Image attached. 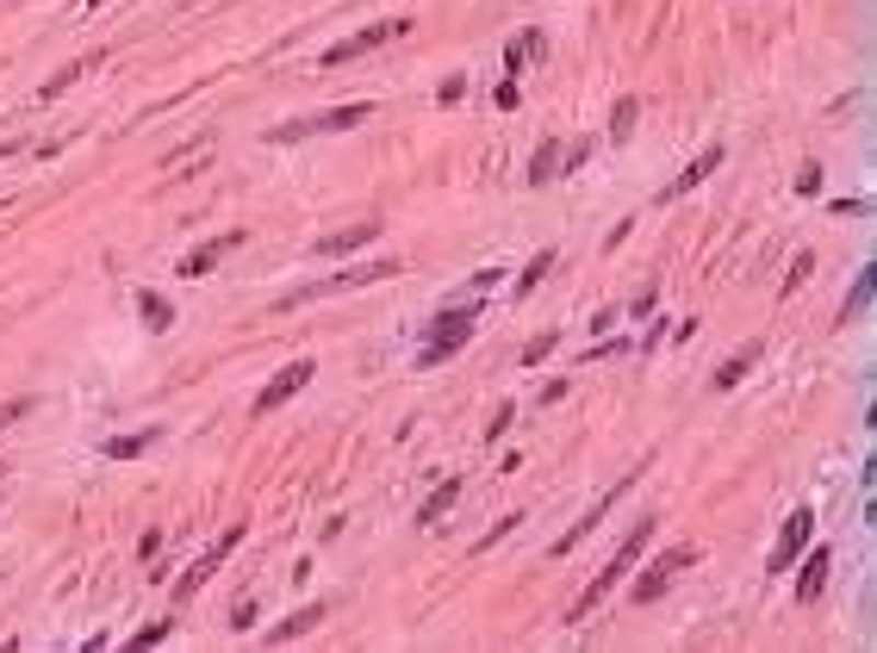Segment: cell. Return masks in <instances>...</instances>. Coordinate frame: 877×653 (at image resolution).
<instances>
[{"label":"cell","instance_id":"obj_7","mask_svg":"<svg viewBox=\"0 0 877 653\" xmlns=\"http://www.w3.org/2000/svg\"><path fill=\"white\" fill-rule=\"evenodd\" d=\"M386 274H399V262H367V268H343V274H330L324 287H299L293 299H281V306H306V299H330V293H349V287H374V280H386Z\"/></svg>","mask_w":877,"mask_h":653},{"label":"cell","instance_id":"obj_13","mask_svg":"<svg viewBox=\"0 0 877 653\" xmlns=\"http://www.w3.org/2000/svg\"><path fill=\"white\" fill-rule=\"evenodd\" d=\"M380 237V225L367 218V225H355V231H330V237H318L311 243V255H349V250H362V243H374Z\"/></svg>","mask_w":877,"mask_h":653},{"label":"cell","instance_id":"obj_9","mask_svg":"<svg viewBox=\"0 0 877 653\" xmlns=\"http://www.w3.org/2000/svg\"><path fill=\"white\" fill-rule=\"evenodd\" d=\"M311 374H318V362H306V355H299V362H286L281 374H274L262 392H255V411H281V404L293 399L299 386H311Z\"/></svg>","mask_w":877,"mask_h":653},{"label":"cell","instance_id":"obj_27","mask_svg":"<svg viewBox=\"0 0 877 653\" xmlns=\"http://www.w3.org/2000/svg\"><path fill=\"white\" fill-rule=\"evenodd\" d=\"M25 411H32V399H7V404H0V429H13Z\"/></svg>","mask_w":877,"mask_h":653},{"label":"cell","instance_id":"obj_22","mask_svg":"<svg viewBox=\"0 0 877 653\" xmlns=\"http://www.w3.org/2000/svg\"><path fill=\"white\" fill-rule=\"evenodd\" d=\"M548 268H554V250H535V255H529V268L516 274V293L529 299V293L542 287V280H548Z\"/></svg>","mask_w":877,"mask_h":653},{"label":"cell","instance_id":"obj_26","mask_svg":"<svg viewBox=\"0 0 877 653\" xmlns=\"http://www.w3.org/2000/svg\"><path fill=\"white\" fill-rule=\"evenodd\" d=\"M144 324H150V330H169V306H162L156 293H144Z\"/></svg>","mask_w":877,"mask_h":653},{"label":"cell","instance_id":"obj_29","mask_svg":"<svg viewBox=\"0 0 877 653\" xmlns=\"http://www.w3.org/2000/svg\"><path fill=\"white\" fill-rule=\"evenodd\" d=\"M492 100H498V106H504V113H511V106H516V81L504 76V81H498V94H492Z\"/></svg>","mask_w":877,"mask_h":653},{"label":"cell","instance_id":"obj_4","mask_svg":"<svg viewBox=\"0 0 877 653\" xmlns=\"http://www.w3.org/2000/svg\"><path fill=\"white\" fill-rule=\"evenodd\" d=\"M809 536H816V511H809V504H797V511L784 517V529H778V548L765 554V573H790V566H797V554L809 548Z\"/></svg>","mask_w":877,"mask_h":653},{"label":"cell","instance_id":"obj_21","mask_svg":"<svg viewBox=\"0 0 877 653\" xmlns=\"http://www.w3.org/2000/svg\"><path fill=\"white\" fill-rule=\"evenodd\" d=\"M635 118H641V100H635V94H623V100H616V113H611V144H629Z\"/></svg>","mask_w":877,"mask_h":653},{"label":"cell","instance_id":"obj_15","mask_svg":"<svg viewBox=\"0 0 877 653\" xmlns=\"http://www.w3.org/2000/svg\"><path fill=\"white\" fill-rule=\"evenodd\" d=\"M716 169H722V150H704V156H697V162H691L685 174H679V181H672L667 193H660V206H667V199H685V193L697 187V181H709V174H716Z\"/></svg>","mask_w":877,"mask_h":653},{"label":"cell","instance_id":"obj_14","mask_svg":"<svg viewBox=\"0 0 877 653\" xmlns=\"http://www.w3.org/2000/svg\"><path fill=\"white\" fill-rule=\"evenodd\" d=\"M753 367H760V343H747V348H734V355H728V362L716 367V392H734V386H741L747 374H753Z\"/></svg>","mask_w":877,"mask_h":653},{"label":"cell","instance_id":"obj_19","mask_svg":"<svg viewBox=\"0 0 877 653\" xmlns=\"http://www.w3.org/2000/svg\"><path fill=\"white\" fill-rule=\"evenodd\" d=\"M144 448H156V429H144V436H113L100 455H106V461H137Z\"/></svg>","mask_w":877,"mask_h":653},{"label":"cell","instance_id":"obj_20","mask_svg":"<svg viewBox=\"0 0 877 653\" xmlns=\"http://www.w3.org/2000/svg\"><path fill=\"white\" fill-rule=\"evenodd\" d=\"M535 57H542V32H516L511 50H504V69L516 76V69H523V62H535Z\"/></svg>","mask_w":877,"mask_h":653},{"label":"cell","instance_id":"obj_16","mask_svg":"<svg viewBox=\"0 0 877 653\" xmlns=\"http://www.w3.org/2000/svg\"><path fill=\"white\" fill-rule=\"evenodd\" d=\"M100 57H106V50H94V57H81V62H69V69H57V76H50V81L38 88V100H57V94H69V88H76V81L88 76V69H100Z\"/></svg>","mask_w":877,"mask_h":653},{"label":"cell","instance_id":"obj_31","mask_svg":"<svg viewBox=\"0 0 877 653\" xmlns=\"http://www.w3.org/2000/svg\"><path fill=\"white\" fill-rule=\"evenodd\" d=\"M548 348H554V336H535V343H529V348H523V362H529V367H535V362H542V355H548Z\"/></svg>","mask_w":877,"mask_h":653},{"label":"cell","instance_id":"obj_5","mask_svg":"<svg viewBox=\"0 0 877 653\" xmlns=\"http://www.w3.org/2000/svg\"><path fill=\"white\" fill-rule=\"evenodd\" d=\"M392 38H411V20H374L367 32H355V38H343L337 50H324V69H337V62H355V57H367V50H380V44H392Z\"/></svg>","mask_w":877,"mask_h":653},{"label":"cell","instance_id":"obj_17","mask_svg":"<svg viewBox=\"0 0 877 653\" xmlns=\"http://www.w3.org/2000/svg\"><path fill=\"white\" fill-rule=\"evenodd\" d=\"M318 622H324V604H306V610H299V616H286V622H274V629H267V641L281 648V641H293V634L318 629Z\"/></svg>","mask_w":877,"mask_h":653},{"label":"cell","instance_id":"obj_32","mask_svg":"<svg viewBox=\"0 0 877 653\" xmlns=\"http://www.w3.org/2000/svg\"><path fill=\"white\" fill-rule=\"evenodd\" d=\"M20 150H25V144H0V162H7V156H20Z\"/></svg>","mask_w":877,"mask_h":653},{"label":"cell","instance_id":"obj_11","mask_svg":"<svg viewBox=\"0 0 877 653\" xmlns=\"http://www.w3.org/2000/svg\"><path fill=\"white\" fill-rule=\"evenodd\" d=\"M802 573H797V604H816L821 597V585H828V566H834V554L828 548H802Z\"/></svg>","mask_w":877,"mask_h":653},{"label":"cell","instance_id":"obj_3","mask_svg":"<svg viewBox=\"0 0 877 653\" xmlns=\"http://www.w3.org/2000/svg\"><path fill=\"white\" fill-rule=\"evenodd\" d=\"M474 318H479V299H467L455 318L442 311L436 324H430V348H423L418 362H423V367H442L448 355H460V348H467V336H474Z\"/></svg>","mask_w":877,"mask_h":653},{"label":"cell","instance_id":"obj_6","mask_svg":"<svg viewBox=\"0 0 877 653\" xmlns=\"http://www.w3.org/2000/svg\"><path fill=\"white\" fill-rule=\"evenodd\" d=\"M685 566H697V548H667V554L653 560L648 573L635 578V604H653V597H667V585L685 573Z\"/></svg>","mask_w":877,"mask_h":653},{"label":"cell","instance_id":"obj_2","mask_svg":"<svg viewBox=\"0 0 877 653\" xmlns=\"http://www.w3.org/2000/svg\"><path fill=\"white\" fill-rule=\"evenodd\" d=\"M367 118V100L355 106H330V113H311V118H286L267 131V144H306V137H324V131H349V125H362Z\"/></svg>","mask_w":877,"mask_h":653},{"label":"cell","instance_id":"obj_25","mask_svg":"<svg viewBox=\"0 0 877 653\" xmlns=\"http://www.w3.org/2000/svg\"><path fill=\"white\" fill-rule=\"evenodd\" d=\"M169 629H174V622L162 616V622H150V629H137V634H132V648H144V653H150L156 641H169Z\"/></svg>","mask_w":877,"mask_h":653},{"label":"cell","instance_id":"obj_28","mask_svg":"<svg viewBox=\"0 0 877 653\" xmlns=\"http://www.w3.org/2000/svg\"><path fill=\"white\" fill-rule=\"evenodd\" d=\"M249 622H255V597H249V604H237V610H230V629H249Z\"/></svg>","mask_w":877,"mask_h":653},{"label":"cell","instance_id":"obj_1","mask_svg":"<svg viewBox=\"0 0 877 653\" xmlns=\"http://www.w3.org/2000/svg\"><path fill=\"white\" fill-rule=\"evenodd\" d=\"M648 541H653V517H641V523L629 529V536H623V548L611 554V566H604V573H597L592 585H585V592L572 597V610H567L572 622H579V616H592V610H597V597H611V592H616V578H629V566H635L641 554H648Z\"/></svg>","mask_w":877,"mask_h":653},{"label":"cell","instance_id":"obj_30","mask_svg":"<svg viewBox=\"0 0 877 653\" xmlns=\"http://www.w3.org/2000/svg\"><path fill=\"white\" fill-rule=\"evenodd\" d=\"M460 88H467V81H460V76H448V81H442V94H436V100H442V106H455V100H460Z\"/></svg>","mask_w":877,"mask_h":653},{"label":"cell","instance_id":"obj_23","mask_svg":"<svg viewBox=\"0 0 877 653\" xmlns=\"http://www.w3.org/2000/svg\"><path fill=\"white\" fill-rule=\"evenodd\" d=\"M460 499V480H448V485H436V492H430V499H423V511H418V523L423 529H430V523L442 517V511H448V504Z\"/></svg>","mask_w":877,"mask_h":653},{"label":"cell","instance_id":"obj_24","mask_svg":"<svg viewBox=\"0 0 877 653\" xmlns=\"http://www.w3.org/2000/svg\"><path fill=\"white\" fill-rule=\"evenodd\" d=\"M560 162H567V156L554 150V144H542V156L529 162V187H548L554 174H560Z\"/></svg>","mask_w":877,"mask_h":653},{"label":"cell","instance_id":"obj_12","mask_svg":"<svg viewBox=\"0 0 877 653\" xmlns=\"http://www.w3.org/2000/svg\"><path fill=\"white\" fill-rule=\"evenodd\" d=\"M225 250H243V231H225V237H212V243H200L193 255H181V274H187V280H200V274H206Z\"/></svg>","mask_w":877,"mask_h":653},{"label":"cell","instance_id":"obj_18","mask_svg":"<svg viewBox=\"0 0 877 653\" xmlns=\"http://www.w3.org/2000/svg\"><path fill=\"white\" fill-rule=\"evenodd\" d=\"M872 287H877V268H858V280H853V299H846V306L834 311V324L846 330L858 318V311H865V299H872Z\"/></svg>","mask_w":877,"mask_h":653},{"label":"cell","instance_id":"obj_8","mask_svg":"<svg viewBox=\"0 0 877 653\" xmlns=\"http://www.w3.org/2000/svg\"><path fill=\"white\" fill-rule=\"evenodd\" d=\"M237 548H243V529H225V536L212 541L206 554L193 560L187 573H181V585H174V597H193V592H200V585H206V578H212V573H218V566H225V560H230V554H237Z\"/></svg>","mask_w":877,"mask_h":653},{"label":"cell","instance_id":"obj_10","mask_svg":"<svg viewBox=\"0 0 877 653\" xmlns=\"http://www.w3.org/2000/svg\"><path fill=\"white\" fill-rule=\"evenodd\" d=\"M629 485H635V473H623V480H616V485H611V492H604V499H597V504H592V511H585V517H579V523H572V529H567V536H560V541H554V548H548V554H572V548H579V541H585V536H592V529H597V523H604V517H611V504H616V499H623V492H629Z\"/></svg>","mask_w":877,"mask_h":653},{"label":"cell","instance_id":"obj_33","mask_svg":"<svg viewBox=\"0 0 877 653\" xmlns=\"http://www.w3.org/2000/svg\"><path fill=\"white\" fill-rule=\"evenodd\" d=\"M88 7H100V0H88Z\"/></svg>","mask_w":877,"mask_h":653}]
</instances>
